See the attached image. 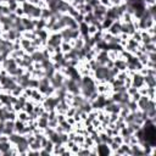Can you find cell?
<instances>
[{
  "instance_id": "cell-23",
  "label": "cell",
  "mask_w": 156,
  "mask_h": 156,
  "mask_svg": "<svg viewBox=\"0 0 156 156\" xmlns=\"http://www.w3.org/2000/svg\"><path fill=\"white\" fill-rule=\"evenodd\" d=\"M112 140L115 141V143H117V144H122L123 143V136L122 135H119V134H117V135H113L112 136Z\"/></svg>"
},
{
  "instance_id": "cell-18",
  "label": "cell",
  "mask_w": 156,
  "mask_h": 156,
  "mask_svg": "<svg viewBox=\"0 0 156 156\" xmlns=\"http://www.w3.org/2000/svg\"><path fill=\"white\" fill-rule=\"evenodd\" d=\"M34 102L32 101V100H28L27 102H26V105H24V107H23V111H26L28 115L30 113V112H33V110H34Z\"/></svg>"
},
{
  "instance_id": "cell-29",
  "label": "cell",
  "mask_w": 156,
  "mask_h": 156,
  "mask_svg": "<svg viewBox=\"0 0 156 156\" xmlns=\"http://www.w3.org/2000/svg\"><path fill=\"white\" fill-rule=\"evenodd\" d=\"M2 69V63H1V61H0V71Z\"/></svg>"
},
{
  "instance_id": "cell-20",
  "label": "cell",
  "mask_w": 156,
  "mask_h": 156,
  "mask_svg": "<svg viewBox=\"0 0 156 156\" xmlns=\"http://www.w3.org/2000/svg\"><path fill=\"white\" fill-rule=\"evenodd\" d=\"M6 115H7V110L5 108V106H0V121L1 122L6 121Z\"/></svg>"
},
{
  "instance_id": "cell-28",
  "label": "cell",
  "mask_w": 156,
  "mask_h": 156,
  "mask_svg": "<svg viewBox=\"0 0 156 156\" xmlns=\"http://www.w3.org/2000/svg\"><path fill=\"white\" fill-rule=\"evenodd\" d=\"M15 1H16L18 5H22V4H23V2H26L27 0H15Z\"/></svg>"
},
{
  "instance_id": "cell-26",
  "label": "cell",
  "mask_w": 156,
  "mask_h": 156,
  "mask_svg": "<svg viewBox=\"0 0 156 156\" xmlns=\"http://www.w3.org/2000/svg\"><path fill=\"white\" fill-rule=\"evenodd\" d=\"M66 121H67V122H68V123H69L72 127L76 124V119H74L73 117H66Z\"/></svg>"
},
{
  "instance_id": "cell-3",
  "label": "cell",
  "mask_w": 156,
  "mask_h": 156,
  "mask_svg": "<svg viewBox=\"0 0 156 156\" xmlns=\"http://www.w3.org/2000/svg\"><path fill=\"white\" fill-rule=\"evenodd\" d=\"M130 77H132V85L133 87H135V88L139 89L140 87L144 85V76L140 74L139 72H134Z\"/></svg>"
},
{
  "instance_id": "cell-22",
  "label": "cell",
  "mask_w": 156,
  "mask_h": 156,
  "mask_svg": "<svg viewBox=\"0 0 156 156\" xmlns=\"http://www.w3.org/2000/svg\"><path fill=\"white\" fill-rule=\"evenodd\" d=\"M15 15H16L17 17H23V16H24V11H23V9H22L21 5L15 10Z\"/></svg>"
},
{
  "instance_id": "cell-15",
  "label": "cell",
  "mask_w": 156,
  "mask_h": 156,
  "mask_svg": "<svg viewBox=\"0 0 156 156\" xmlns=\"http://www.w3.org/2000/svg\"><path fill=\"white\" fill-rule=\"evenodd\" d=\"M20 45H21V49L26 50L27 48H29V46L32 45V40L27 39V38H24V37H21V38H20Z\"/></svg>"
},
{
  "instance_id": "cell-5",
  "label": "cell",
  "mask_w": 156,
  "mask_h": 156,
  "mask_svg": "<svg viewBox=\"0 0 156 156\" xmlns=\"http://www.w3.org/2000/svg\"><path fill=\"white\" fill-rule=\"evenodd\" d=\"M130 156H145L143 146L138 143V144H130Z\"/></svg>"
},
{
  "instance_id": "cell-27",
  "label": "cell",
  "mask_w": 156,
  "mask_h": 156,
  "mask_svg": "<svg viewBox=\"0 0 156 156\" xmlns=\"http://www.w3.org/2000/svg\"><path fill=\"white\" fill-rule=\"evenodd\" d=\"M28 2H30L32 5H34V6H39V4H40V1L41 0H27Z\"/></svg>"
},
{
  "instance_id": "cell-19",
  "label": "cell",
  "mask_w": 156,
  "mask_h": 156,
  "mask_svg": "<svg viewBox=\"0 0 156 156\" xmlns=\"http://www.w3.org/2000/svg\"><path fill=\"white\" fill-rule=\"evenodd\" d=\"M99 30H100V29H99L95 24H88V35L93 37V35H95Z\"/></svg>"
},
{
  "instance_id": "cell-8",
  "label": "cell",
  "mask_w": 156,
  "mask_h": 156,
  "mask_svg": "<svg viewBox=\"0 0 156 156\" xmlns=\"http://www.w3.org/2000/svg\"><path fill=\"white\" fill-rule=\"evenodd\" d=\"M144 84L147 88H155L156 87V76H151V74L144 76Z\"/></svg>"
},
{
  "instance_id": "cell-25",
  "label": "cell",
  "mask_w": 156,
  "mask_h": 156,
  "mask_svg": "<svg viewBox=\"0 0 156 156\" xmlns=\"http://www.w3.org/2000/svg\"><path fill=\"white\" fill-rule=\"evenodd\" d=\"M99 1H100V5H104V6H106V7H110V6H111L110 0H99Z\"/></svg>"
},
{
  "instance_id": "cell-17",
  "label": "cell",
  "mask_w": 156,
  "mask_h": 156,
  "mask_svg": "<svg viewBox=\"0 0 156 156\" xmlns=\"http://www.w3.org/2000/svg\"><path fill=\"white\" fill-rule=\"evenodd\" d=\"M23 90H24V88L23 87H21L20 84H17L12 90H11V95H13V96H16V98H18L22 93H23Z\"/></svg>"
},
{
  "instance_id": "cell-9",
  "label": "cell",
  "mask_w": 156,
  "mask_h": 156,
  "mask_svg": "<svg viewBox=\"0 0 156 156\" xmlns=\"http://www.w3.org/2000/svg\"><path fill=\"white\" fill-rule=\"evenodd\" d=\"M72 43V45H73V48L74 49H78V50H80V49H83V46L85 45V40H84V38L80 35V37H78L77 39H74V40H72L71 41Z\"/></svg>"
},
{
  "instance_id": "cell-31",
  "label": "cell",
  "mask_w": 156,
  "mask_h": 156,
  "mask_svg": "<svg viewBox=\"0 0 156 156\" xmlns=\"http://www.w3.org/2000/svg\"><path fill=\"white\" fill-rule=\"evenodd\" d=\"M0 155H1V152H0Z\"/></svg>"
},
{
  "instance_id": "cell-21",
  "label": "cell",
  "mask_w": 156,
  "mask_h": 156,
  "mask_svg": "<svg viewBox=\"0 0 156 156\" xmlns=\"http://www.w3.org/2000/svg\"><path fill=\"white\" fill-rule=\"evenodd\" d=\"M130 37H132L135 41H138V43H140V41H141V32H140L139 29H138V30H135Z\"/></svg>"
},
{
  "instance_id": "cell-24",
  "label": "cell",
  "mask_w": 156,
  "mask_h": 156,
  "mask_svg": "<svg viewBox=\"0 0 156 156\" xmlns=\"http://www.w3.org/2000/svg\"><path fill=\"white\" fill-rule=\"evenodd\" d=\"M85 2H87V4H89L93 9H94V7H96L98 5H100V1H99V0H85Z\"/></svg>"
},
{
  "instance_id": "cell-32",
  "label": "cell",
  "mask_w": 156,
  "mask_h": 156,
  "mask_svg": "<svg viewBox=\"0 0 156 156\" xmlns=\"http://www.w3.org/2000/svg\"><path fill=\"white\" fill-rule=\"evenodd\" d=\"M0 39H1V37H0Z\"/></svg>"
},
{
  "instance_id": "cell-16",
  "label": "cell",
  "mask_w": 156,
  "mask_h": 156,
  "mask_svg": "<svg viewBox=\"0 0 156 156\" xmlns=\"http://www.w3.org/2000/svg\"><path fill=\"white\" fill-rule=\"evenodd\" d=\"M112 23H113V20L105 17V18L101 21V28H102V30H107V29L111 27Z\"/></svg>"
},
{
  "instance_id": "cell-11",
  "label": "cell",
  "mask_w": 156,
  "mask_h": 156,
  "mask_svg": "<svg viewBox=\"0 0 156 156\" xmlns=\"http://www.w3.org/2000/svg\"><path fill=\"white\" fill-rule=\"evenodd\" d=\"M48 123H49V119L46 117H43V116H39L37 118V127L40 128V129H45L48 127Z\"/></svg>"
},
{
  "instance_id": "cell-13",
  "label": "cell",
  "mask_w": 156,
  "mask_h": 156,
  "mask_svg": "<svg viewBox=\"0 0 156 156\" xmlns=\"http://www.w3.org/2000/svg\"><path fill=\"white\" fill-rule=\"evenodd\" d=\"M11 146H12V144L10 143V141H0V152H1V155H6V152L11 149Z\"/></svg>"
},
{
  "instance_id": "cell-7",
  "label": "cell",
  "mask_w": 156,
  "mask_h": 156,
  "mask_svg": "<svg viewBox=\"0 0 156 156\" xmlns=\"http://www.w3.org/2000/svg\"><path fill=\"white\" fill-rule=\"evenodd\" d=\"M149 96L147 95H140V98L138 99L136 101V105H138V108L141 110V111H145L146 110V106H147V102H149Z\"/></svg>"
},
{
  "instance_id": "cell-12",
  "label": "cell",
  "mask_w": 156,
  "mask_h": 156,
  "mask_svg": "<svg viewBox=\"0 0 156 156\" xmlns=\"http://www.w3.org/2000/svg\"><path fill=\"white\" fill-rule=\"evenodd\" d=\"M72 48H73V45H72L71 41H63V40H62V43H61V45H60V49H61V52H62V54L69 52V51L72 50Z\"/></svg>"
},
{
  "instance_id": "cell-6",
  "label": "cell",
  "mask_w": 156,
  "mask_h": 156,
  "mask_svg": "<svg viewBox=\"0 0 156 156\" xmlns=\"http://www.w3.org/2000/svg\"><path fill=\"white\" fill-rule=\"evenodd\" d=\"M121 24H122V22H121V20H116V21H113V23L111 24V27L107 29L112 35H119L121 34Z\"/></svg>"
},
{
  "instance_id": "cell-4",
  "label": "cell",
  "mask_w": 156,
  "mask_h": 156,
  "mask_svg": "<svg viewBox=\"0 0 156 156\" xmlns=\"http://www.w3.org/2000/svg\"><path fill=\"white\" fill-rule=\"evenodd\" d=\"M96 150H98V155H101V156H107V155H112L111 154V150H110V146L105 143H99L96 144Z\"/></svg>"
},
{
  "instance_id": "cell-2",
  "label": "cell",
  "mask_w": 156,
  "mask_h": 156,
  "mask_svg": "<svg viewBox=\"0 0 156 156\" xmlns=\"http://www.w3.org/2000/svg\"><path fill=\"white\" fill-rule=\"evenodd\" d=\"M62 43V38H61V34L60 32L58 33H50L49 34V38L46 40V46H51V48H57L60 46Z\"/></svg>"
},
{
  "instance_id": "cell-30",
  "label": "cell",
  "mask_w": 156,
  "mask_h": 156,
  "mask_svg": "<svg viewBox=\"0 0 156 156\" xmlns=\"http://www.w3.org/2000/svg\"><path fill=\"white\" fill-rule=\"evenodd\" d=\"M0 80H1V74H0Z\"/></svg>"
},
{
  "instance_id": "cell-1",
  "label": "cell",
  "mask_w": 156,
  "mask_h": 156,
  "mask_svg": "<svg viewBox=\"0 0 156 156\" xmlns=\"http://www.w3.org/2000/svg\"><path fill=\"white\" fill-rule=\"evenodd\" d=\"M1 39H5V40H10V41H16V40H18L21 37H22V33H20L17 29H15V28H11L10 30H7V32H4V33H1Z\"/></svg>"
},
{
  "instance_id": "cell-10",
  "label": "cell",
  "mask_w": 156,
  "mask_h": 156,
  "mask_svg": "<svg viewBox=\"0 0 156 156\" xmlns=\"http://www.w3.org/2000/svg\"><path fill=\"white\" fill-rule=\"evenodd\" d=\"M21 6H22V9H23V11H24V16H28V17L30 16L32 11H33V10H34V7H35L34 5H32V4H30V2H28V1L23 2Z\"/></svg>"
},
{
  "instance_id": "cell-14",
  "label": "cell",
  "mask_w": 156,
  "mask_h": 156,
  "mask_svg": "<svg viewBox=\"0 0 156 156\" xmlns=\"http://www.w3.org/2000/svg\"><path fill=\"white\" fill-rule=\"evenodd\" d=\"M16 113H17V119H20V121H22V122H24V123L28 122V119H29V115H28L26 111L21 110V111H18V112H16Z\"/></svg>"
}]
</instances>
